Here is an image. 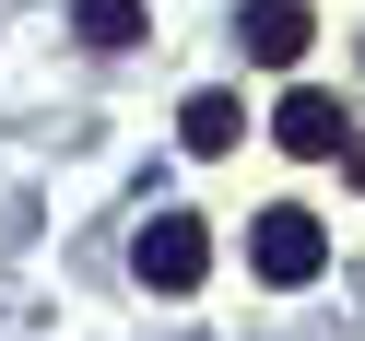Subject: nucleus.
<instances>
[{"mask_svg": "<svg viewBox=\"0 0 365 341\" xmlns=\"http://www.w3.org/2000/svg\"><path fill=\"white\" fill-rule=\"evenodd\" d=\"M247 271H259V283H318V271H330V236H318V212L271 200V212L247 224Z\"/></svg>", "mask_w": 365, "mask_h": 341, "instance_id": "f257e3e1", "label": "nucleus"}, {"mask_svg": "<svg viewBox=\"0 0 365 341\" xmlns=\"http://www.w3.org/2000/svg\"><path fill=\"white\" fill-rule=\"evenodd\" d=\"M130 259H142L153 294H189L200 271H212V236H200V212H153L142 236H130Z\"/></svg>", "mask_w": 365, "mask_h": 341, "instance_id": "f03ea898", "label": "nucleus"}, {"mask_svg": "<svg viewBox=\"0 0 365 341\" xmlns=\"http://www.w3.org/2000/svg\"><path fill=\"white\" fill-rule=\"evenodd\" d=\"M341 130H354V118H341L318 83H294V95H283V118H271V142H283V153H307V165H330V153H354Z\"/></svg>", "mask_w": 365, "mask_h": 341, "instance_id": "7ed1b4c3", "label": "nucleus"}, {"mask_svg": "<svg viewBox=\"0 0 365 341\" xmlns=\"http://www.w3.org/2000/svg\"><path fill=\"white\" fill-rule=\"evenodd\" d=\"M247 59H271V71H294L307 59V0H247Z\"/></svg>", "mask_w": 365, "mask_h": 341, "instance_id": "20e7f679", "label": "nucleus"}, {"mask_svg": "<svg viewBox=\"0 0 365 341\" xmlns=\"http://www.w3.org/2000/svg\"><path fill=\"white\" fill-rule=\"evenodd\" d=\"M236 130H247V106H236V95H189L177 142H189V153H236Z\"/></svg>", "mask_w": 365, "mask_h": 341, "instance_id": "39448f33", "label": "nucleus"}, {"mask_svg": "<svg viewBox=\"0 0 365 341\" xmlns=\"http://www.w3.org/2000/svg\"><path fill=\"white\" fill-rule=\"evenodd\" d=\"M71 24L95 48H142V0H71Z\"/></svg>", "mask_w": 365, "mask_h": 341, "instance_id": "423d86ee", "label": "nucleus"}, {"mask_svg": "<svg viewBox=\"0 0 365 341\" xmlns=\"http://www.w3.org/2000/svg\"><path fill=\"white\" fill-rule=\"evenodd\" d=\"M341 177H354V189H365V142H354V153H341Z\"/></svg>", "mask_w": 365, "mask_h": 341, "instance_id": "0eeeda50", "label": "nucleus"}]
</instances>
